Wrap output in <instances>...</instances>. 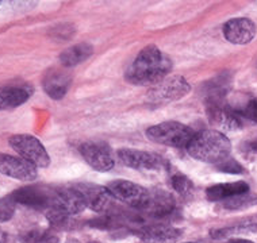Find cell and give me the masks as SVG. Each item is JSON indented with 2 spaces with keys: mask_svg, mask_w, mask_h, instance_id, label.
<instances>
[{
  "mask_svg": "<svg viewBox=\"0 0 257 243\" xmlns=\"http://www.w3.org/2000/svg\"><path fill=\"white\" fill-rule=\"evenodd\" d=\"M172 71V61L157 46L149 45L138 53L124 73L127 83L134 85H155Z\"/></svg>",
  "mask_w": 257,
  "mask_h": 243,
  "instance_id": "cell-1",
  "label": "cell"
},
{
  "mask_svg": "<svg viewBox=\"0 0 257 243\" xmlns=\"http://www.w3.org/2000/svg\"><path fill=\"white\" fill-rule=\"evenodd\" d=\"M188 154L198 161L208 164H221L229 158L231 143L227 137L218 130H204L196 133L187 147Z\"/></svg>",
  "mask_w": 257,
  "mask_h": 243,
  "instance_id": "cell-2",
  "label": "cell"
},
{
  "mask_svg": "<svg viewBox=\"0 0 257 243\" xmlns=\"http://www.w3.org/2000/svg\"><path fill=\"white\" fill-rule=\"evenodd\" d=\"M195 134L191 127L173 120L156 124L147 130L148 139L152 142L178 149H187Z\"/></svg>",
  "mask_w": 257,
  "mask_h": 243,
  "instance_id": "cell-3",
  "label": "cell"
},
{
  "mask_svg": "<svg viewBox=\"0 0 257 243\" xmlns=\"http://www.w3.org/2000/svg\"><path fill=\"white\" fill-rule=\"evenodd\" d=\"M191 91L190 83L182 76H167L165 79L159 81L157 84L152 85L148 91V102L156 104L171 103L182 99L188 95Z\"/></svg>",
  "mask_w": 257,
  "mask_h": 243,
  "instance_id": "cell-4",
  "label": "cell"
},
{
  "mask_svg": "<svg viewBox=\"0 0 257 243\" xmlns=\"http://www.w3.org/2000/svg\"><path fill=\"white\" fill-rule=\"evenodd\" d=\"M9 142L14 150L21 155V158L26 159L27 162L34 165L36 168L49 166V154L40 139H37L36 137L27 135V134H19V135H13Z\"/></svg>",
  "mask_w": 257,
  "mask_h": 243,
  "instance_id": "cell-5",
  "label": "cell"
},
{
  "mask_svg": "<svg viewBox=\"0 0 257 243\" xmlns=\"http://www.w3.org/2000/svg\"><path fill=\"white\" fill-rule=\"evenodd\" d=\"M106 188L112 197L140 209H144L151 199L149 190L128 180H114L108 182Z\"/></svg>",
  "mask_w": 257,
  "mask_h": 243,
  "instance_id": "cell-6",
  "label": "cell"
},
{
  "mask_svg": "<svg viewBox=\"0 0 257 243\" xmlns=\"http://www.w3.org/2000/svg\"><path fill=\"white\" fill-rule=\"evenodd\" d=\"M11 196L17 204H23L26 207L41 209L46 212L53 204L54 188L40 185L23 186L13 192Z\"/></svg>",
  "mask_w": 257,
  "mask_h": 243,
  "instance_id": "cell-7",
  "label": "cell"
},
{
  "mask_svg": "<svg viewBox=\"0 0 257 243\" xmlns=\"http://www.w3.org/2000/svg\"><path fill=\"white\" fill-rule=\"evenodd\" d=\"M80 154L91 168L98 172H108L115 165L111 149L104 142H85L80 146Z\"/></svg>",
  "mask_w": 257,
  "mask_h": 243,
  "instance_id": "cell-8",
  "label": "cell"
},
{
  "mask_svg": "<svg viewBox=\"0 0 257 243\" xmlns=\"http://www.w3.org/2000/svg\"><path fill=\"white\" fill-rule=\"evenodd\" d=\"M118 157L124 166L136 170H163L168 166L159 155L137 149H120Z\"/></svg>",
  "mask_w": 257,
  "mask_h": 243,
  "instance_id": "cell-9",
  "label": "cell"
},
{
  "mask_svg": "<svg viewBox=\"0 0 257 243\" xmlns=\"http://www.w3.org/2000/svg\"><path fill=\"white\" fill-rule=\"evenodd\" d=\"M85 208L87 207L84 201L73 185L54 188L53 204L49 209H57L60 212L72 216V215L83 212Z\"/></svg>",
  "mask_w": 257,
  "mask_h": 243,
  "instance_id": "cell-10",
  "label": "cell"
},
{
  "mask_svg": "<svg viewBox=\"0 0 257 243\" xmlns=\"http://www.w3.org/2000/svg\"><path fill=\"white\" fill-rule=\"evenodd\" d=\"M0 173L19 181H33L38 176L36 166L26 159L3 153H0Z\"/></svg>",
  "mask_w": 257,
  "mask_h": 243,
  "instance_id": "cell-11",
  "label": "cell"
},
{
  "mask_svg": "<svg viewBox=\"0 0 257 243\" xmlns=\"http://www.w3.org/2000/svg\"><path fill=\"white\" fill-rule=\"evenodd\" d=\"M207 115L210 118V122L219 130L235 131L242 126V119L239 118L234 108L226 106L225 103H217V104L207 106Z\"/></svg>",
  "mask_w": 257,
  "mask_h": 243,
  "instance_id": "cell-12",
  "label": "cell"
},
{
  "mask_svg": "<svg viewBox=\"0 0 257 243\" xmlns=\"http://www.w3.org/2000/svg\"><path fill=\"white\" fill-rule=\"evenodd\" d=\"M72 83L71 73L62 68H50L44 75L42 87L46 95L53 100H61L67 95Z\"/></svg>",
  "mask_w": 257,
  "mask_h": 243,
  "instance_id": "cell-13",
  "label": "cell"
},
{
  "mask_svg": "<svg viewBox=\"0 0 257 243\" xmlns=\"http://www.w3.org/2000/svg\"><path fill=\"white\" fill-rule=\"evenodd\" d=\"M79 192L85 207L92 209L95 212L106 211L111 201V193L106 186H99L95 184H76L73 185Z\"/></svg>",
  "mask_w": 257,
  "mask_h": 243,
  "instance_id": "cell-14",
  "label": "cell"
},
{
  "mask_svg": "<svg viewBox=\"0 0 257 243\" xmlns=\"http://www.w3.org/2000/svg\"><path fill=\"white\" fill-rule=\"evenodd\" d=\"M223 37L230 44L246 45L256 37V26L248 18H234L223 25Z\"/></svg>",
  "mask_w": 257,
  "mask_h": 243,
  "instance_id": "cell-15",
  "label": "cell"
},
{
  "mask_svg": "<svg viewBox=\"0 0 257 243\" xmlns=\"http://www.w3.org/2000/svg\"><path fill=\"white\" fill-rule=\"evenodd\" d=\"M230 89V77L227 75H218L214 79L208 80L202 85V97L206 100V104H217L223 103V97L226 96Z\"/></svg>",
  "mask_w": 257,
  "mask_h": 243,
  "instance_id": "cell-16",
  "label": "cell"
},
{
  "mask_svg": "<svg viewBox=\"0 0 257 243\" xmlns=\"http://www.w3.org/2000/svg\"><path fill=\"white\" fill-rule=\"evenodd\" d=\"M33 89L29 85L0 87V111L22 106L30 99Z\"/></svg>",
  "mask_w": 257,
  "mask_h": 243,
  "instance_id": "cell-17",
  "label": "cell"
},
{
  "mask_svg": "<svg viewBox=\"0 0 257 243\" xmlns=\"http://www.w3.org/2000/svg\"><path fill=\"white\" fill-rule=\"evenodd\" d=\"M176 209V201L167 192H151V199L144 207V211L151 216L167 217L171 216Z\"/></svg>",
  "mask_w": 257,
  "mask_h": 243,
  "instance_id": "cell-18",
  "label": "cell"
},
{
  "mask_svg": "<svg viewBox=\"0 0 257 243\" xmlns=\"http://www.w3.org/2000/svg\"><path fill=\"white\" fill-rule=\"evenodd\" d=\"M249 186L245 181L235 182H223V184H215L206 189V197L211 201H225L231 199L234 196L248 193Z\"/></svg>",
  "mask_w": 257,
  "mask_h": 243,
  "instance_id": "cell-19",
  "label": "cell"
},
{
  "mask_svg": "<svg viewBox=\"0 0 257 243\" xmlns=\"http://www.w3.org/2000/svg\"><path fill=\"white\" fill-rule=\"evenodd\" d=\"M141 239L151 243H164L178 239L182 235V231L169 227V225H148V227H141V231L138 232Z\"/></svg>",
  "mask_w": 257,
  "mask_h": 243,
  "instance_id": "cell-20",
  "label": "cell"
},
{
  "mask_svg": "<svg viewBox=\"0 0 257 243\" xmlns=\"http://www.w3.org/2000/svg\"><path fill=\"white\" fill-rule=\"evenodd\" d=\"M93 53V48L87 42L73 45L67 50H64L60 56V62L65 68H71L79 65L81 62H84L87 58H89Z\"/></svg>",
  "mask_w": 257,
  "mask_h": 243,
  "instance_id": "cell-21",
  "label": "cell"
},
{
  "mask_svg": "<svg viewBox=\"0 0 257 243\" xmlns=\"http://www.w3.org/2000/svg\"><path fill=\"white\" fill-rule=\"evenodd\" d=\"M169 181H171V186L173 189L176 190L179 194H182V196H188L194 190L192 181L182 173H173Z\"/></svg>",
  "mask_w": 257,
  "mask_h": 243,
  "instance_id": "cell-22",
  "label": "cell"
},
{
  "mask_svg": "<svg viewBox=\"0 0 257 243\" xmlns=\"http://www.w3.org/2000/svg\"><path fill=\"white\" fill-rule=\"evenodd\" d=\"M257 203V197H253L250 194L244 193L239 196H234L231 199H227L223 201V207L227 209H238V208L248 207V205H253Z\"/></svg>",
  "mask_w": 257,
  "mask_h": 243,
  "instance_id": "cell-23",
  "label": "cell"
},
{
  "mask_svg": "<svg viewBox=\"0 0 257 243\" xmlns=\"http://www.w3.org/2000/svg\"><path fill=\"white\" fill-rule=\"evenodd\" d=\"M241 119H248L257 123V99H249L242 106L234 108Z\"/></svg>",
  "mask_w": 257,
  "mask_h": 243,
  "instance_id": "cell-24",
  "label": "cell"
},
{
  "mask_svg": "<svg viewBox=\"0 0 257 243\" xmlns=\"http://www.w3.org/2000/svg\"><path fill=\"white\" fill-rule=\"evenodd\" d=\"M22 243H57V240L48 231L33 230L23 236Z\"/></svg>",
  "mask_w": 257,
  "mask_h": 243,
  "instance_id": "cell-25",
  "label": "cell"
},
{
  "mask_svg": "<svg viewBox=\"0 0 257 243\" xmlns=\"http://www.w3.org/2000/svg\"><path fill=\"white\" fill-rule=\"evenodd\" d=\"M15 200L13 199V196L10 194L7 197L0 199V223L10 220L15 213Z\"/></svg>",
  "mask_w": 257,
  "mask_h": 243,
  "instance_id": "cell-26",
  "label": "cell"
},
{
  "mask_svg": "<svg viewBox=\"0 0 257 243\" xmlns=\"http://www.w3.org/2000/svg\"><path fill=\"white\" fill-rule=\"evenodd\" d=\"M218 170L225 173H231V174H242L245 172V169L235 161V159L227 158L225 161H222L221 164L217 165Z\"/></svg>",
  "mask_w": 257,
  "mask_h": 243,
  "instance_id": "cell-27",
  "label": "cell"
},
{
  "mask_svg": "<svg viewBox=\"0 0 257 243\" xmlns=\"http://www.w3.org/2000/svg\"><path fill=\"white\" fill-rule=\"evenodd\" d=\"M227 243H253L252 240H248V239H230Z\"/></svg>",
  "mask_w": 257,
  "mask_h": 243,
  "instance_id": "cell-28",
  "label": "cell"
},
{
  "mask_svg": "<svg viewBox=\"0 0 257 243\" xmlns=\"http://www.w3.org/2000/svg\"><path fill=\"white\" fill-rule=\"evenodd\" d=\"M250 147H252V150L257 151V141H256V142H253L252 145H250Z\"/></svg>",
  "mask_w": 257,
  "mask_h": 243,
  "instance_id": "cell-29",
  "label": "cell"
},
{
  "mask_svg": "<svg viewBox=\"0 0 257 243\" xmlns=\"http://www.w3.org/2000/svg\"><path fill=\"white\" fill-rule=\"evenodd\" d=\"M187 243H194V242H187Z\"/></svg>",
  "mask_w": 257,
  "mask_h": 243,
  "instance_id": "cell-30",
  "label": "cell"
},
{
  "mask_svg": "<svg viewBox=\"0 0 257 243\" xmlns=\"http://www.w3.org/2000/svg\"><path fill=\"white\" fill-rule=\"evenodd\" d=\"M0 243H2V240H0Z\"/></svg>",
  "mask_w": 257,
  "mask_h": 243,
  "instance_id": "cell-31",
  "label": "cell"
}]
</instances>
